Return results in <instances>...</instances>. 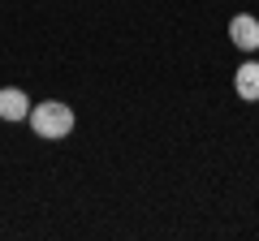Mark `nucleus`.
<instances>
[{"label": "nucleus", "instance_id": "1", "mask_svg": "<svg viewBox=\"0 0 259 241\" xmlns=\"http://www.w3.org/2000/svg\"><path fill=\"white\" fill-rule=\"evenodd\" d=\"M30 130H35L39 138H65V134L74 130V112H69V103H61V99L35 103V108H30Z\"/></svg>", "mask_w": 259, "mask_h": 241}, {"label": "nucleus", "instance_id": "2", "mask_svg": "<svg viewBox=\"0 0 259 241\" xmlns=\"http://www.w3.org/2000/svg\"><path fill=\"white\" fill-rule=\"evenodd\" d=\"M30 116V99L26 91H18V86H5L0 91V120H26Z\"/></svg>", "mask_w": 259, "mask_h": 241}, {"label": "nucleus", "instance_id": "3", "mask_svg": "<svg viewBox=\"0 0 259 241\" xmlns=\"http://www.w3.org/2000/svg\"><path fill=\"white\" fill-rule=\"evenodd\" d=\"M229 35H233V43H238L242 52H255L259 47V22L250 18V13H238V18L229 22Z\"/></svg>", "mask_w": 259, "mask_h": 241}, {"label": "nucleus", "instance_id": "4", "mask_svg": "<svg viewBox=\"0 0 259 241\" xmlns=\"http://www.w3.org/2000/svg\"><path fill=\"white\" fill-rule=\"evenodd\" d=\"M233 86H238V95L242 99H259V65H238L233 69Z\"/></svg>", "mask_w": 259, "mask_h": 241}]
</instances>
